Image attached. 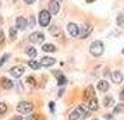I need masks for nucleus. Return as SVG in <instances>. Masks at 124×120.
Returning a JSON list of instances; mask_svg holds the SVG:
<instances>
[{"label": "nucleus", "instance_id": "1", "mask_svg": "<svg viewBox=\"0 0 124 120\" xmlns=\"http://www.w3.org/2000/svg\"><path fill=\"white\" fill-rule=\"evenodd\" d=\"M103 52H105V45H103V42L102 40H95V42H92L89 46V53L92 56L95 57H99L103 55Z\"/></svg>", "mask_w": 124, "mask_h": 120}, {"label": "nucleus", "instance_id": "2", "mask_svg": "<svg viewBox=\"0 0 124 120\" xmlns=\"http://www.w3.org/2000/svg\"><path fill=\"white\" fill-rule=\"evenodd\" d=\"M32 109H34V105H32V102H29V101H21V102L17 105V110L23 114L31 113Z\"/></svg>", "mask_w": 124, "mask_h": 120}, {"label": "nucleus", "instance_id": "3", "mask_svg": "<svg viewBox=\"0 0 124 120\" xmlns=\"http://www.w3.org/2000/svg\"><path fill=\"white\" fill-rule=\"evenodd\" d=\"M74 112L78 114L79 119H86V117L91 116V110H89V108H88V105H78Z\"/></svg>", "mask_w": 124, "mask_h": 120}, {"label": "nucleus", "instance_id": "4", "mask_svg": "<svg viewBox=\"0 0 124 120\" xmlns=\"http://www.w3.org/2000/svg\"><path fill=\"white\" fill-rule=\"evenodd\" d=\"M52 20V14L49 13V10H42L39 13V24L42 27H49Z\"/></svg>", "mask_w": 124, "mask_h": 120}, {"label": "nucleus", "instance_id": "5", "mask_svg": "<svg viewBox=\"0 0 124 120\" xmlns=\"http://www.w3.org/2000/svg\"><path fill=\"white\" fill-rule=\"evenodd\" d=\"M78 28H79V31H78V36H79V39H86V38H88V36H89V35L92 34V31H93V28H92L91 25H88V24L79 25Z\"/></svg>", "mask_w": 124, "mask_h": 120}, {"label": "nucleus", "instance_id": "6", "mask_svg": "<svg viewBox=\"0 0 124 120\" xmlns=\"http://www.w3.org/2000/svg\"><path fill=\"white\" fill-rule=\"evenodd\" d=\"M43 40H45V35L42 32H32L29 35V42L31 43H42L43 45Z\"/></svg>", "mask_w": 124, "mask_h": 120}, {"label": "nucleus", "instance_id": "7", "mask_svg": "<svg viewBox=\"0 0 124 120\" xmlns=\"http://www.w3.org/2000/svg\"><path fill=\"white\" fill-rule=\"evenodd\" d=\"M49 13L52 16H57L60 13V1L59 0H50L49 1Z\"/></svg>", "mask_w": 124, "mask_h": 120}, {"label": "nucleus", "instance_id": "8", "mask_svg": "<svg viewBox=\"0 0 124 120\" xmlns=\"http://www.w3.org/2000/svg\"><path fill=\"white\" fill-rule=\"evenodd\" d=\"M79 25H77L75 23H68L67 24V32L70 34V36H73V38H77L78 36V28Z\"/></svg>", "mask_w": 124, "mask_h": 120}, {"label": "nucleus", "instance_id": "9", "mask_svg": "<svg viewBox=\"0 0 124 120\" xmlns=\"http://www.w3.org/2000/svg\"><path fill=\"white\" fill-rule=\"evenodd\" d=\"M24 71H25V69L23 66H14V67L10 69V74H11L13 78H20L24 74Z\"/></svg>", "mask_w": 124, "mask_h": 120}, {"label": "nucleus", "instance_id": "10", "mask_svg": "<svg viewBox=\"0 0 124 120\" xmlns=\"http://www.w3.org/2000/svg\"><path fill=\"white\" fill-rule=\"evenodd\" d=\"M0 87H1L3 89L8 91V89L14 88V82H13V80L7 78V77H1V78H0Z\"/></svg>", "mask_w": 124, "mask_h": 120}, {"label": "nucleus", "instance_id": "11", "mask_svg": "<svg viewBox=\"0 0 124 120\" xmlns=\"http://www.w3.org/2000/svg\"><path fill=\"white\" fill-rule=\"evenodd\" d=\"M16 28L21 29V31L27 29L28 28V21H27L24 17H17V20H16Z\"/></svg>", "mask_w": 124, "mask_h": 120}, {"label": "nucleus", "instance_id": "12", "mask_svg": "<svg viewBox=\"0 0 124 120\" xmlns=\"http://www.w3.org/2000/svg\"><path fill=\"white\" fill-rule=\"evenodd\" d=\"M110 78H112V81L114 82V84H120V82H123L124 75H123V73H121V71L116 70V71H113L112 74H110Z\"/></svg>", "mask_w": 124, "mask_h": 120}, {"label": "nucleus", "instance_id": "13", "mask_svg": "<svg viewBox=\"0 0 124 120\" xmlns=\"http://www.w3.org/2000/svg\"><path fill=\"white\" fill-rule=\"evenodd\" d=\"M39 62H40V64H42V67H50V66H53V64L56 63V59H54V57L45 56V57H42Z\"/></svg>", "mask_w": 124, "mask_h": 120}, {"label": "nucleus", "instance_id": "14", "mask_svg": "<svg viewBox=\"0 0 124 120\" xmlns=\"http://www.w3.org/2000/svg\"><path fill=\"white\" fill-rule=\"evenodd\" d=\"M109 82H107L106 80H101L99 82H98V91H101L102 94H105V92L109 91Z\"/></svg>", "mask_w": 124, "mask_h": 120}, {"label": "nucleus", "instance_id": "15", "mask_svg": "<svg viewBox=\"0 0 124 120\" xmlns=\"http://www.w3.org/2000/svg\"><path fill=\"white\" fill-rule=\"evenodd\" d=\"M92 96H95V89H93L92 85H88L86 89H85V92H84V99L85 101H89Z\"/></svg>", "mask_w": 124, "mask_h": 120}, {"label": "nucleus", "instance_id": "16", "mask_svg": "<svg viewBox=\"0 0 124 120\" xmlns=\"http://www.w3.org/2000/svg\"><path fill=\"white\" fill-rule=\"evenodd\" d=\"M88 108H89L91 112H92V110H98V108H99V102H98L96 96H92L89 101H88Z\"/></svg>", "mask_w": 124, "mask_h": 120}, {"label": "nucleus", "instance_id": "17", "mask_svg": "<svg viewBox=\"0 0 124 120\" xmlns=\"http://www.w3.org/2000/svg\"><path fill=\"white\" fill-rule=\"evenodd\" d=\"M42 50L45 52V53H53V52L57 50V48L53 43H43L42 45Z\"/></svg>", "mask_w": 124, "mask_h": 120}, {"label": "nucleus", "instance_id": "18", "mask_svg": "<svg viewBox=\"0 0 124 120\" xmlns=\"http://www.w3.org/2000/svg\"><path fill=\"white\" fill-rule=\"evenodd\" d=\"M103 106L105 108H113L114 106V99H113V96H105L103 98Z\"/></svg>", "mask_w": 124, "mask_h": 120}, {"label": "nucleus", "instance_id": "19", "mask_svg": "<svg viewBox=\"0 0 124 120\" xmlns=\"http://www.w3.org/2000/svg\"><path fill=\"white\" fill-rule=\"evenodd\" d=\"M25 53H27L29 57H32V59H35L36 55H38V52H36V49H35L34 46H28V48H25Z\"/></svg>", "mask_w": 124, "mask_h": 120}, {"label": "nucleus", "instance_id": "20", "mask_svg": "<svg viewBox=\"0 0 124 120\" xmlns=\"http://www.w3.org/2000/svg\"><path fill=\"white\" fill-rule=\"evenodd\" d=\"M28 66H29L32 70H39L40 67H42V64H40L39 60H29V62H28Z\"/></svg>", "mask_w": 124, "mask_h": 120}, {"label": "nucleus", "instance_id": "21", "mask_svg": "<svg viewBox=\"0 0 124 120\" xmlns=\"http://www.w3.org/2000/svg\"><path fill=\"white\" fill-rule=\"evenodd\" d=\"M49 32H50V35H53V36L57 38V35L60 34V28H59L57 25H50V27H49Z\"/></svg>", "mask_w": 124, "mask_h": 120}, {"label": "nucleus", "instance_id": "22", "mask_svg": "<svg viewBox=\"0 0 124 120\" xmlns=\"http://www.w3.org/2000/svg\"><path fill=\"white\" fill-rule=\"evenodd\" d=\"M17 31L18 29L16 28V27H11L10 31H8V34H10V40H11V42H14V40L17 39Z\"/></svg>", "mask_w": 124, "mask_h": 120}, {"label": "nucleus", "instance_id": "23", "mask_svg": "<svg viewBox=\"0 0 124 120\" xmlns=\"http://www.w3.org/2000/svg\"><path fill=\"white\" fill-rule=\"evenodd\" d=\"M7 113V103L0 102V116H4Z\"/></svg>", "mask_w": 124, "mask_h": 120}, {"label": "nucleus", "instance_id": "24", "mask_svg": "<svg viewBox=\"0 0 124 120\" xmlns=\"http://www.w3.org/2000/svg\"><path fill=\"white\" fill-rule=\"evenodd\" d=\"M56 78H57V84H59V85H64V84L67 82V78H66L63 74H60L59 77H56Z\"/></svg>", "mask_w": 124, "mask_h": 120}, {"label": "nucleus", "instance_id": "25", "mask_svg": "<svg viewBox=\"0 0 124 120\" xmlns=\"http://www.w3.org/2000/svg\"><path fill=\"white\" fill-rule=\"evenodd\" d=\"M117 25L118 27H124V14H118L117 16Z\"/></svg>", "mask_w": 124, "mask_h": 120}, {"label": "nucleus", "instance_id": "26", "mask_svg": "<svg viewBox=\"0 0 124 120\" xmlns=\"http://www.w3.org/2000/svg\"><path fill=\"white\" fill-rule=\"evenodd\" d=\"M35 23H36V21H35V17H34V16H31L29 20H28V28H34Z\"/></svg>", "mask_w": 124, "mask_h": 120}, {"label": "nucleus", "instance_id": "27", "mask_svg": "<svg viewBox=\"0 0 124 120\" xmlns=\"http://www.w3.org/2000/svg\"><path fill=\"white\" fill-rule=\"evenodd\" d=\"M38 119H39V114H36V113H31L29 116L25 117V120H38Z\"/></svg>", "mask_w": 124, "mask_h": 120}, {"label": "nucleus", "instance_id": "28", "mask_svg": "<svg viewBox=\"0 0 124 120\" xmlns=\"http://www.w3.org/2000/svg\"><path fill=\"white\" fill-rule=\"evenodd\" d=\"M8 57H10V55H8V53H6V55H3V57L0 59V67H1L3 64L6 63V62H7V59H8Z\"/></svg>", "mask_w": 124, "mask_h": 120}, {"label": "nucleus", "instance_id": "29", "mask_svg": "<svg viewBox=\"0 0 124 120\" xmlns=\"http://www.w3.org/2000/svg\"><path fill=\"white\" fill-rule=\"evenodd\" d=\"M123 106H124V105H117L116 108L113 109V113H120V112L123 110Z\"/></svg>", "mask_w": 124, "mask_h": 120}, {"label": "nucleus", "instance_id": "30", "mask_svg": "<svg viewBox=\"0 0 124 120\" xmlns=\"http://www.w3.org/2000/svg\"><path fill=\"white\" fill-rule=\"evenodd\" d=\"M4 39H6V36H4V32H3V29L0 28V43H1V45L4 43Z\"/></svg>", "mask_w": 124, "mask_h": 120}, {"label": "nucleus", "instance_id": "31", "mask_svg": "<svg viewBox=\"0 0 124 120\" xmlns=\"http://www.w3.org/2000/svg\"><path fill=\"white\" fill-rule=\"evenodd\" d=\"M68 120H79L78 114L75 113V112H73V113L70 114V117H68Z\"/></svg>", "mask_w": 124, "mask_h": 120}, {"label": "nucleus", "instance_id": "32", "mask_svg": "<svg viewBox=\"0 0 124 120\" xmlns=\"http://www.w3.org/2000/svg\"><path fill=\"white\" fill-rule=\"evenodd\" d=\"M27 81H28V82L31 84V85H35V82H36L34 77H28V78H27Z\"/></svg>", "mask_w": 124, "mask_h": 120}, {"label": "nucleus", "instance_id": "33", "mask_svg": "<svg viewBox=\"0 0 124 120\" xmlns=\"http://www.w3.org/2000/svg\"><path fill=\"white\" fill-rule=\"evenodd\" d=\"M17 89H18V94H23V84L21 82H17Z\"/></svg>", "mask_w": 124, "mask_h": 120}, {"label": "nucleus", "instance_id": "34", "mask_svg": "<svg viewBox=\"0 0 124 120\" xmlns=\"http://www.w3.org/2000/svg\"><path fill=\"white\" fill-rule=\"evenodd\" d=\"M35 1H36V0H24V3H25V4H34Z\"/></svg>", "mask_w": 124, "mask_h": 120}, {"label": "nucleus", "instance_id": "35", "mask_svg": "<svg viewBox=\"0 0 124 120\" xmlns=\"http://www.w3.org/2000/svg\"><path fill=\"white\" fill-rule=\"evenodd\" d=\"M120 99H121V101H124V88L120 91Z\"/></svg>", "mask_w": 124, "mask_h": 120}, {"label": "nucleus", "instance_id": "36", "mask_svg": "<svg viewBox=\"0 0 124 120\" xmlns=\"http://www.w3.org/2000/svg\"><path fill=\"white\" fill-rule=\"evenodd\" d=\"M49 108H50V110L53 112V110H54V102H50V103H49Z\"/></svg>", "mask_w": 124, "mask_h": 120}, {"label": "nucleus", "instance_id": "37", "mask_svg": "<svg viewBox=\"0 0 124 120\" xmlns=\"http://www.w3.org/2000/svg\"><path fill=\"white\" fill-rule=\"evenodd\" d=\"M11 120H23V116H17V117H13Z\"/></svg>", "mask_w": 124, "mask_h": 120}, {"label": "nucleus", "instance_id": "38", "mask_svg": "<svg viewBox=\"0 0 124 120\" xmlns=\"http://www.w3.org/2000/svg\"><path fill=\"white\" fill-rule=\"evenodd\" d=\"M85 1H86V3H93L95 0H85Z\"/></svg>", "mask_w": 124, "mask_h": 120}, {"label": "nucleus", "instance_id": "39", "mask_svg": "<svg viewBox=\"0 0 124 120\" xmlns=\"http://www.w3.org/2000/svg\"><path fill=\"white\" fill-rule=\"evenodd\" d=\"M1 24H3V17L0 16V25H1Z\"/></svg>", "mask_w": 124, "mask_h": 120}, {"label": "nucleus", "instance_id": "40", "mask_svg": "<svg viewBox=\"0 0 124 120\" xmlns=\"http://www.w3.org/2000/svg\"><path fill=\"white\" fill-rule=\"evenodd\" d=\"M121 53H123V55H124V48H123V50H121Z\"/></svg>", "mask_w": 124, "mask_h": 120}, {"label": "nucleus", "instance_id": "41", "mask_svg": "<svg viewBox=\"0 0 124 120\" xmlns=\"http://www.w3.org/2000/svg\"><path fill=\"white\" fill-rule=\"evenodd\" d=\"M93 120H98V119H93Z\"/></svg>", "mask_w": 124, "mask_h": 120}, {"label": "nucleus", "instance_id": "42", "mask_svg": "<svg viewBox=\"0 0 124 120\" xmlns=\"http://www.w3.org/2000/svg\"><path fill=\"white\" fill-rule=\"evenodd\" d=\"M59 1H62V0H59Z\"/></svg>", "mask_w": 124, "mask_h": 120}]
</instances>
